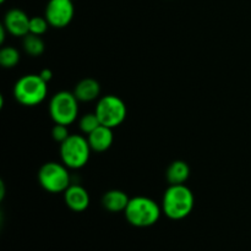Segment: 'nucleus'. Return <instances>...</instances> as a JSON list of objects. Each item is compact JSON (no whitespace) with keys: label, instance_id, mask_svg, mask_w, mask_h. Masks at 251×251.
I'll list each match as a JSON object with an SVG mask.
<instances>
[{"label":"nucleus","instance_id":"0eeeda50","mask_svg":"<svg viewBox=\"0 0 251 251\" xmlns=\"http://www.w3.org/2000/svg\"><path fill=\"white\" fill-rule=\"evenodd\" d=\"M95 113L100 124L114 129L124 123L127 109L122 98L114 95H108L98 100Z\"/></svg>","mask_w":251,"mask_h":251},{"label":"nucleus","instance_id":"1a4fd4ad","mask_svg":"<svg viewBox=\"0 0 251 251\" xmlns=\"http://www.w3.org/2000/svg\"><path fill=\"white\" fill-rule=\"evenodd\" d=\"M29 17L20 9H11L5 14L4 26L10 34L25 37L29 33Z\"/></svg>","mask_w":251,"mask_h":251},{"label":"nucleus","instance_id":"9d476101","mask_svg":"<svg viewBox=\"0 0 251 251\" xmlns=\"http://www.w3.org/2000/svg\"><path fill=\"white\" fill-rule=\"evenodd\" d=\"M64 201L74 212H82L90 206V194L83 186L73 184L64 191Z\"/></svg>","mask_w":251,"mask_h":251},{"label":"nucleus","instance_id":"7ed1b4c3","mask_svg":"<svg viewBox=\"0 0 251 251\" xmlns=\"http://www.w3.org/2000/svg\"><path fill=\"white\" fill-rule=\"evenodd\" d=\"M39 74L22 76L14 86V97L25 107H34L43 102L48 93V86Z\"/></svg>","mask_w":251,"mask_h":251},{"label":"nucleus","instance_id":"6e6552de","mask_svg":"<svg viewBox=\"0 0 251 251\" xmlns=\"http://www.w3.org/2000/svg\"><path fill=\"white\" fill-rule=\"evenodd\" d=\"M75 7L73 0H49L44 17L54 28H64L74 19Z\"/></svg>","mask_w":251,"mask_h":251},{"label":"nucleus","instance_id":"20e7f679","mask_svg":"<svg viewBox=\"0 0 251 251\" xmlns=\"http://www.w3.org/2000/svg\"><path fill=\"white\" fill-rule=\"evenodd\" d=\"M88 140L77 134H73L60 144L61 162L69 169H80L87 164L91 156Z\"/></svg>","mask_w":251,"mask_h":251},{"label":"nucleus","instance_id":"f03ea898","mask_svg":"<svg viewBox=\"0 0 251 251\" xmlns=\"http://www.w3.org/2000/svg\"><path fill=\"white\" fill-rule=\"evenodd\" d=\"M124 213L130 225L137 228H146L156 225L163 211L162 206L152 199L146 196H136L130 199Z\"/></svg>","mask_w":251,"mask_h":251},{"label":"nucleus","instance_id":"f3484780","mask_svg":"<svg viewBox=\"0 0 251 251\" xmlns=\"http://www.w3.org/2000/svg\"><path fill=\"white\" fill-rule=\"evenodd\" d=\"M100 124V119L96 115V113H87V114L82 115L78 122V127H80L81 131L86 135H90L91 132L95 131Z\"/></svg>","mask_w":251,"mask_h":251},{"label":"nucleus","instance_id":"6ab92c4d","mask_svg":"<svg viewBox=\"0 0 251 251\" xmlns=\"http://www.w3.org/2000/svg\"><path fill=\"white\" fill-rule=\"evenodd\" d=\"M51 135H53V139L55 140L56 142L59 144H63L70 134H69V130H68V125H63V124H55V126L53 127L51 130Z\"/></svg>","mask_w":251,"mask_h":251},{"label":"nucleus","instance_id":"39448f33","mask_svg":"<svg viewBox=\"0 0 251 251\" xmlns=\"http://www.w3.org/2000/svg\"><path fill=\"white\" fill-rule=\"evenodd\" d=\"M38 181L48 193L59 194L71 185V176L69 168L63 162H47L39 168Z\"/></svg>","mask_w":251,"mask_h":251},{"label":"nucleus","instance_id":"dca6fc26","mask_svg":"<svg viewBox=\"0 0 251 251\" xmlns=\"http://www.w3.org/2000/svg\"><path fill=\"white\" fill-rule=\"evenodd\" d=\"M20 53L14 47H4L0 50V64L2 68L11 69L19 64Z\"/></svg>","mask_w":251,"mask_h":251},{"label":"nucleus","instance_id":"4be33fe9","mask_svg":"<svg viewBox=\"0 0 251 251\" xmlns=\"http://www.w3.org/2000/svg\"><path fill=\"white\" fill-rule=\"evenodd\" d=\"M5 1H6V0H0V2H1V4H4Z\"/></svg>","mask_w":251,"mask_h":251},{"label":"nucleus","instance_id":"f257e3e1","mask_svg":"<svg viewBox=\"0 0 251 251\" xmlns=\"http://www.w3.org/2000/svg\"><path fill=\"white\" fill-rule=\"evenodd\" d=\"M195 205V198L190 189L184 184L169 185L162 199V211L168 218L180 221L188 217Z\"/></svg>","mask_w":251,"mask_h":251},{"label":"nucleus","instance_id":"f8f14e48","mask_svg":"<svg viewBox=\"0 0 251 251\" xmlns=\"http://www.w3.org/2000/svg\"><path fill=\"white\" fill-rule=\"evenodd\" d=\"M100 93V85L95 78H83L76 85L74 95L78 102H92L97 100Z\"/></svg>","mask_w":251,"mask_h":251},{"label":"nucleus","instance_id":"a211bd4d","mask_svg":"<svg viewBox=\"0 0 251 251\" xmlns=\"http://www.w3.org/2000/svg\"><path fill=\"white\" fill-rule=\"evenodd\" d=\"M48 26H50L48 20L42 16H33L29 20V33L36 34V36H42L47 32Z\"/></svg>","mask_w":251,"mask_h":251},{"label":"nucleus","instance_id":"423d86ee","mask_svg":"<svg viewBox=\"0 0 251 251\" xmlns=\"http://www.w3.org/2000/svg\"><path fill=\"white\" fill-rule=\"evenodd\" d=\"M49 114L55 124L71 125L78 115V100L74 92L60 91L51 97Z\"/></svg>","mask_w":251,"mask_h":251},{"label":"nucleus","instance_id":"ddd939ff","mask_svg":"<svg viewBox=\"0 0 251 251\" xmlns=\"http://www.w3.org/2000/svg\"><path fill=\"white\" fill-rule=\"evenodd\" d=\"M130 199L126 193L122 190H109L103 195L102 205L109 212H124Z\"/></svg>","mask_w":251,"mask_h":251},{"label":"nucleus","instance_id":"aec40b11","mask_svg":"<svg viewBox=\"0 0 251 251\" xmlns=\"http://www.w3.org/2000/svg\"><path fill=\"white\" fill-rule=\"evenodd\" d=\"M39 76H41L46 82H49V81L53 78V73H51V70H49V69H43V70L39 73Z\"/></svg>","mask_w":251,"mask_h":251},{"label":"nucleus","instance_id":"412c9836","mask_svg":"<svg viewBox=\"0 0 251 251\" xmlns=\"http://www.w3.org/2000/svg\"><path fill=\"white\" fill-rule=\"evenodd\" d=\"M5 32H7V31H6V28H5L4 25H2V26L0 27V43H4V41H5Z\"/></svg>","mask_w":251,"mask_h":251},{"label":"nucleus","instance_id":"2eb2a0df","mask_svg":"<svg viewBox=\"0 0 251 251\" xmlns=\"http://www.w3.org/2000/svg\"><path fill=\"white\" fill-rule=\"evenodd\" d=\"M24 49L28 55L31 56H39L44 51V42L41 38V36L28 33L24 37Z\"/></svg>","mask_w":251,"mask_h":251},{"label":"nucleus","instance_id":"9b49d317","mask_svg":"<svg viewBox=\"0 0 251 251\" xmlns=\"http://www.w3.org/2000/svg\"><path fill=\"white\" fill-rule=\"evenodd\" d=\"M88 144H90L92 151L96 152H104L110 149L114 141V136H113V129L104 126V125H100L95 131L87 135Z\"/></svg>","mask_w":251,"mask_h":251},{"label":"nucleus","instance_id":"4468645a","mask_svg":"<svg viewBox=\"0 0 251 251\" xmlns=\"http://www.w3.org/2000/svg\"><path fill=\"white\" fill-rule=\"evenodd\" d=\"M190 176V167L184 161H174L169 164L166 172V178L171 185L184 184Z\"/></svg>","mask_w":251,"mask_h":251}]
</instances>
